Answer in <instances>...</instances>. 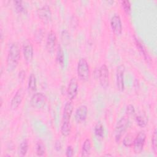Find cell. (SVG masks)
I'll return each instance as SVG.
<instances>
[{
	"label": "cell",
	"mask_w": 157,
	"mask_h": 157,
	"mask_svg": "<svg viewBox=\"0 0 157 157\" xmlns=\"http://www.w3.org/2000/svg\"><path fill=\"white\" fill-rule=\"evenodd\" d=\"M69 34L68 33V32L66 30L63 31L62 33H61V40L63 42V44H67L69 42Z\"/></svg>",
	"instance_id": "obj_28"
},
{
	"label": "cell",
	"mask_w": 157,
	"mask_h": 157,
	"mask_svg": "<svg viewBox=\"0 0 157 157\" xmlns=\"http://www.w3.org/2000/svg\"><path fill=\"white\" fill-rule=\"evenodd\" d=\"M23 54L25 61L30 63L33 58V46L30 41L26 40L23 44Z\"/></svg>",
	"instance_id": "obj_13"
},
{
	"label": "cell",
	"mask_w": 157,
	"mask_h": 157,
	"mask_svg": "<svg viewBox=\"0 0 157 157\" xmlns=\"http://www.w3.org/2000/svg\"><path fill=\"white\" fill-rule=\"evenodd\" d=\"M73 104L71 100L67 101L64 106L60 128L61 133L64 136H67L71 132L70 120L73 112Z\"/></svg>",
	"instance_id": "obj_1"
},
{
	"label": "cell",
	"mask_w": 157,
	"mask_h": 157,
	"mask_svg": "<svg viewBox=\"0 0 157 157\" xmlns=\"http://www.w3.org/2000/svg\"><path fill=\"white\" fill-rule=\"evenodd\" d=\"M126 113L128 115H134L135 114V109L134 105L129 104L126 107Z\"/></svg>",
	"instance_id": "obj_29"
},
{
	"label": "cell",
	"mask_w": 157,
	"mask_h": 157,
	"mask_svg": "<svg viewBox=\"0 0 157 157\" xmlns=\"http://www.w3.org/2000/svg\"><path fill=\"white\" fill-rule=\"evenodd\" d=\"M28 142L26 139L23 140L19 146V155L20 156H24L26 155L28 150Z\"/></svg>",
	"instance_id": "obj_21"
},
{
	"label": "cell",
	"mask_w": 157,
	"mask_h": 157,
	"mask_svg": "<svg viewBox=\"0 0 157 157\" xmlns=\"http://www.w3.org/2000/svg\"><path fill=\"white\" fill-rule=\"evenodd\" d=\"M98 79L101 86L106 88L109 86V71L107 66L104 64L101 65L99 69Z\"/></svg>",
	"instance_id": "obj_7"
},
{
	"label": "cell",
	"mask_w": 157,
	"mask_h": 157,
	"mask_svg": "<svg viewBox=\"0 0 157 157\" xmlns=\"http://www.w3.org/2000/svg\"><path fill=\"white\" fill-rule=\"evenodd\" d=\"M77 72L78 78L83 81L86 82L90 77V70L88 61L85 58H81L77 63Z\"/></svg>",
	"instance_id": "obj_3"
},
{
	"label": "cell",
	"mask_w": 157,
	"mask_h": 157,
	"mask_svg": "<svg viewBox=\"0 0 157 157\" xmlns=\"http://www.w3.org/2000/svg\"><path fill=\"white\" fill-rule=\"evenodd\" d=\"M74 155V149L71 145L67 147L66 150V156L67 157H71Z\"/></svg>",
	"instance_id": "obj_30"
},
{
	"label": "cell",
	"mask_w": 157,
	"mask_h": 157,
	"mask_svg": "<svg viewBox=\"0 0 157 157\" xmlns=\"http://www.w3.org/2000/svg\"><path fill=\"white\" fill-rule=\"evenodd\" d=\"M125 67L123 64L119 65L116 71V85L118 91H123L124 90V73Z\"/></svg>",
	"instance_id": "obj_10"
},
{
	"label": "cell",
	"mask_w": 157,
	"mask_h": 157,
	"mask_svg": "<svg viewBox=\"0 0 157 157\" xmlns=\"http://www.w3.org/2000/svg\"><path fill=\"white\" fill-rule=\"evenodd\" d=\"M136 121L138 126L144 128L147 126L148 123V118L144 114H139L136 117Z\"/></svg>",
	"instance_id": "obj_20"
},
{
	"label": "cell",
	"mask_w": 157,
	"mask_h": 157,
	"mask_svg": "<svg viewBox=\"0 0 157 157\" xmlns=\"http://www.w3.org/2000/svg\"><path fill=\"white\" fill-rule=\"evenodd\" d=\"M110 26L114 34L117 36L121 34L122 32V23L121 18L118 14H114L110 19Z\"/></svg>",
	"instance_id": "obj_12"
},
{
	"label": "cell",
	"mask_w": 157,
	"mask_h": 157,
	"mask_svg": "<svg viewBox=\"0 0 157 157\" xmlns=\"http://www.w3.org/2000/svg\"><path fill=\"white\" fill-rule=\"evenodd\" d=\"M146 140V134L144 131H140L136 137L134 139L133 141V150L136 154L140 153L143 150L145 142Z\"/></svg>",
	"instance_id": "obj_5"
},
{
	"label": "cell",
	"mask_w": 157,
	"mask_h": 157,
	"mask_svg": "<svg viewBox=\"0 0 157 157\" xmlns=\"http://www.w3.org/2000/svg\"><path fill=\"white\" fill-rule=\"evenodd\" d=\"M91 150V141L89 138L86 139L82 145L81 150L82 156H88L90 155Z\"/></svg>",
	"instance_id": "obj_16"
},
{
	"label": "cell",
	"mask_w": 157,
	"mask_h": 157,
	"mask_svg": "<svg viewBox=\"0 0 157 157\" xmlns=\"http://www.w3.org/2000/svg\"><path fill=\"white\" fill-rule=\"evenodd\" d=\"M14 3V7L16 9L17 12L18 13H26V9L24 4H23V2L21 1H15L13 2Z\"/></svg>",
	"instance_id": "obj_24"
},
{
	"label": "cell",
	"mask_w": 157,
	"mask_h": 157,
	"mask_svg": "<svg viewBox=\"0 0 157 157\" xmlns=\"http://www.w3.org/2000/svg\"><path fill=\"white\" fill-rule=\"evenodd\" d=\"M56 44V36L55 33L51 30L47 34L45 47L48 53H52L55 48Z\"/></svg>",
	"instance_id": "obj_14"
},
{
	"label": "cell",
	"mask_w": 157,
	"mask_h": 157,
	"mask_svg": "<svg viewBox=\"0 0 157 157\" xmlns=\"http://www.w3.org/2000/svg\"><path fill=\"white\" fill-rule=\"evenodd\" d=\"M156 132H157L156 129L155 128L154 131H153V134H152V137H151V145H152L153 151H154V153L155 154H156V151H157V145H156L157 135H156Z\"/></svg>",
	"instance_id": "obj_26"
},
{
	"label": "cell",
	"mask_w": 157,
	"mask_h": 157,
	"mask_svg": "<svg viewBox=\"0 0 157 157\" xmlns=\"http://www.w3.org/2000/svg\"><path fill=\"white\" fill-rule=\"evenodd\" d=\"M134 136L131 133L128 134L123 140V145L126 147H129L132 145L133 141H134Z\"/></svg>",
	"instance_id": "obj_25"
},
{
	"label": "cell",
	"mask_w": 157,
	"mask_h": 157,
	"mask_svg": "<svg viewBox=\"0 0 157 157\" xmlns=\"http://www.w3.org/2000/svg\"><path fill=\"white\" fill-rule=\"evenodd\" d=\"M56 59V61L58 63V64L61 67H63L64 65V52H63V48L60 45L58 46Z\"/></svg>",
	"instance_id": "obj_18"
},
{
	"label": "cell",
	"mask_w": 157,
	"mask_h": 157,
	"mask_svg": "<svg viewBox=\"0 0 157 157\" xmlns=\"http://www.w3.org/2000/svg\"><path fill=\"white\" fill-rule=\"evenodd\" d=\"M28 90L34 92L36 91L37 88V84H36V78L34 74H31L28 79Z\"/></svg>",
	"instance_id": "obj_19"
},
{
	"label": "cell",
	"mask_w": 157,
	"mask_h": 157,
	"mask_svg": "<svg viewBox=\"0 0 157 157\" xmlns=\"http://www.w3.org/2000/svg\"><path fill=\"white\" fill-rule=\"evenodd\" d=\"M42 30L40 29H39V30H38L37 32H36V40H39V42H40L42 39Z\"/></svg>",
	"instance_id": "obj_31"
},
{
	"label": "cell",
	"mask_w": 157,
	"mask_h": 157,
	"mask_svg": "<svg viewBox=\"0 0 157 157\" xmlns=\"http://www.w3.org/2000/svg\"><path fill=\"white\" fill-rule=\"evenodd\" d=\"M121 6L123 7V9H124V12L126 14L129 15L131 12V4L129 1H123L121 2Z\"/></svg>",
	"instance_id": "obj_27"
},
{
	"label": "cell",
	"mask_w": 157,
	"mask_h": 157,
	"mask_svg": "<svg viewBox=\"0 0 157 157\" xmlns=\"http://www.w3.org/2000/svg\"><path fill=\"white\" fill-rule=\"evenodd\" d=\"M78 80L75 77H72L69 82L67 88V96L69 100L72 101L75 98L78 93Z\"/></svg>",
	"instance_id": "obj_8"
},
{
	"label": "cell",
	"mask_w": 157,
	"mask_h": 157,
	"mask_svg": "<svg viewBox=\"0 0 157 157\" xmlns=\"http://www.w3.org/2000/svg\"><path fill=\"white\" fill-rule=\"evenodd\" d=\"M18 77H19V78L20 80L23 81L25 78V72L24 71H21L20 72H19V74H18Z\"/></svg>",
	"instance_id": "obj_33"
},
{
	"label": "cell",
	"mask_w": 157,
	"mask_h": 157,
	"mask_svg": "<svg viewBox=\"0 0 157 157\" xmlns=\"http://www.w3.org/2000/svg\"><path fill=\"white\" fill-rule=\"evenodd\" d=\"M94 133L98 137L102 138L104 134V129L102 124L101 122H98L94 127Z\"/></svg>",
	"instance_id": "obj_23"
},
{
	"label": "cell",
	"mask_w": 157,
	"mask_h": 157,
	"mask_svg": "<svg viewBox=\"0 0 157 157\" xmlns=\"http://www.w3.org/2000/svg\"><path fill=\"white\" fill-rule=\"evenodd\" d=\"M20 59V48L17 42L10 44L7 57V69L13 71L17 67Z\"/></svg>",
	"instance_id": "obj_2"
},
{
	"label": "cell",
	"mask_w": 157,
	"mask_h": 157,
	"mask_svg": "<svg viewBox=\"0 0 157 157\" xmlns=\"http://www.w3.org/2000/svg\"><path fill=\"white\" fill-rule=\"evenodd\" d=\"M36 153L37 156H43L45 153V147L42 141L39 140L36 145Z\"/></svg>",
	"instance_id": "obj_22"
},
{
	"label": "cell",
	"mask_w": 157,
	"mask_h": 157,
	"mask_svg": "<svg viewBox=\"0 0 157 157\" xmlns=\"http://www.w3.org/2000/svg\"><path fill=\"white\" fill-rule=\"evenodd\" d=\"M88 115V108L85 105H81L77 107L75 112V120L78 123L83 122Z\"/></svg>",
	"instance_id": "obj_15"
},
{
	"label": "cell",
	"mask_w": 157,
	"mask_h": 157,
	"mask_svg": "<svg viewBox=\"0 0 157 157\" xmlns=\"http://www.w3.org/2000/svg\"><path fill=\"white\" fill-rule=\"evenodd\" d=\"M37 13L40 20L45 23H48L52 19L51 9L50 6L47 4L39 8L37 11Z\"/></svg>",
	"instance_id": "obj_9"
},
{
	"label": "cell",
	"mask_w": 157,
	"mask_h": 157,
	"mask_svg": "<svg viewBox=\"0 0 157 157\" xmlns=\"http://www.w3.org/2000/svg\"><path fill=\"white\" fill-rule=\"evenodd\" d=\"M105 156H112V155L110 154H107V155H105Z\"/></svg>",
	"instance_id": "obj_34"
},
{
	"label": "cell",
	"mask_w": 157,
	"mask_h": 157,
	"mask_svg": "<svg viewBox=\"0 0 157 157\" xmlns=\"http://www.w3.org/2000/svg\"><path fill=\"white\" fill-rule=\"evenodd\" d=\"M25 95V91L23 88L17 90L10 101V108L12 110H16L21 104Z\"/></svg>",
	"instance_id": "obj_11"
},
{
	"label": "cell",
	"mask_w": 157,
	"mask_h": 157,
	"mask_svg": "<svg viewBox=\"0 0 157 157\" xmlns=\"http://www.w3.org/2000/svg\"><path fill=\"white\" fill-rule=\"evenodd\" d=\"M134 39H135V42H136L137 47L139 48V51L143 55L144 58L148 61L150 59V57H149V55H148V53H147V50H146V48H145V46L143 45L142 42L137 37H136V36H134Z\"/></svg>",
	"instance_id": "obj_17"
},
{
	"label": "cell",
	"mask_w": 157,
	"mask_h": 157,
	"mask_svg": "<svg viewBox=\"0 0 157 157\" xmlns=\"http://www.w3.org/2000/svg\"><path fill=\"white\" fill-rule=\"evenodd\" d=\"M47 101L46 96L42 92H37L33 94L30 99L31 105L35 109H42L44 107Z\"/></svg>",
	"instance_id": "obj_6"
},
{
	"label": "cell",
	"mask_w": 157,
	"mask_h": 157,
	"mask_svg": "<svg viewBox=\"0 0 157 157\" xmlns=\"http://www.w3.org/2000/svg\"><path fill=\"white\" fill-rule=\"evenodd\" d=\"M61 147H62V146H61V144L60 141L59 140H56L55 143V149L57 151H58L61 150Z\"/></svg>",
	"instance_id": "obj_32"
},
{
	"label": "cell",
	"mask_w": 157,
	"mask_h": 157,
	"mask_svg": "<svg viewBox=\"0 0 157 157\" xmlns=\"http://www.w3.org/2000/svg\"><path fill=\"white\" fill-rule=\"evenodd\" d=\"M128 124L129 119L126 116L121 117L117 123L114 131V137L117 143H118L120 141L123 135L128 128Z\"/></svg>",
	"instance_id": "obj_4"
}]
</instances>
